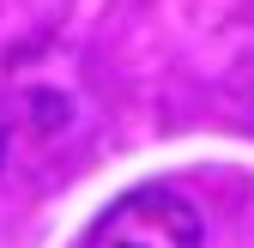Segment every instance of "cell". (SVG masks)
Here are the masks:
<instances>
[{"instance_id":"cell-1","label":"cell","mask_w":254,"mask_h":248,"mask_svg":"<svg viewBox=\"0 0 254 248\" xmlns=\"http://www.w3.org/2000/svg\"><path fill=\"white\" fill-rule=\"evenodd\" d=\"M91 248H206L200 212L170 188H139L103 212Z\"/></svg>"}]
</instances>
